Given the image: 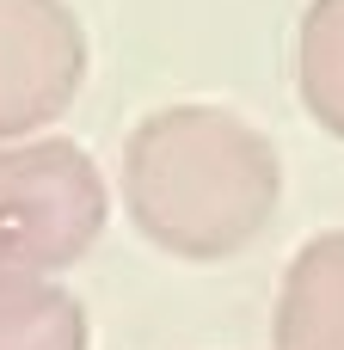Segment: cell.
I'll list each match as a JSON object with an SVG mask.
<instances>
[{
    "mask_svg": "<svg viewBox=\"0 0 344 350\" xmlns=\"http://www.w3.org/2000/svg\"><path fill=\"white\" fill-rule=\"evenodd\" d=\"M271 350H344V228L314 234L277 289Z\"/></svg>",
    "mask_w": 344,
    "mask_h": 350,
    "instance_id": "4",
    "label": "cell"
},
{
    "mask_svg": "<svg viewBox=\"0 0 344 350\" xmlns=\"http://www.w3.org/2000/svg\"><path fill=\"white\" fill-rule=\"evenodd\" d=\"M105 178L62 142H0V277H55L80 265L105 234Z\"/></svg>",
    "mask_w": 344,
    "mask_h": 350,
    "instance_id": "2",
    "label": "cell"
},
{
    "mask_svg": "<svg viewBox=\"0 0 344 350\" xmlns=\"http://www.w3.org/2000/svg\"><path fill=\"white\" fill-rule=\"evenodd\" d=\"M86 80V31L68 0H0V142L49 129Z\"/></svg>",
    "mask_w": 344,
    "mask_h": 350,
    "instance_id": "3",
    "label": "cell"
},
{
    "mask_svg": "<svg viewBox=\"0 0 344 350\" xmlns=\"http://www.w3.org/2000/svg\"><path fill=\"white\" fill-rule=\"evenodd\" d=\"M295 86L308 117L344 142V0H308L295 31Z\"/></svg>",
    "mask_w": 344,
    "mask_h": 350,
    "instance_id": "6",
    "label": "cell"
},
{
    "mask_svg": "<svg viewBox=\"0 0 344 350\" xmlns=\"http://www.w3.org/2000/svg\"><path fill=\"white\" fill-rule=\"evenodd\" d=\"M283 197L277 148L222 105H166L123 142V203L135 228L191 265L246 252Z\"/></svg>",
    "mask_w": 344,
    "mask_h": 350,
    "instance_id": "1",
    "label": "cell"
},
{
    "mask_svg": "<svg viewBox=\"0 0 344 350\" xmlns=\"http://www.w3.org/2000/svg\"><path fill=\"white\" fill-rule=\"evenodd\" d=\"M0 350H86V308L49 277H0Z\"/></svg>",
    "mask_w": 344,
    "mask_h": 350,
    "instance_id": "5",
    "label": "cell"
}]
</instances>
